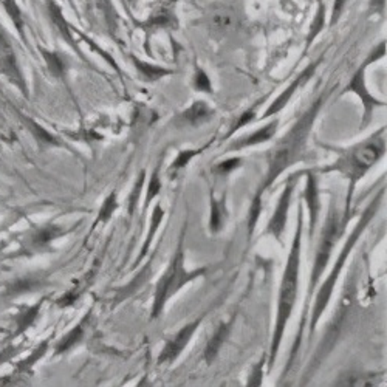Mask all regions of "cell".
Instances as JSON below:
<instances>
[{
  "label": "cell",
  "mask_w": 387,
  "mask_h": 387,
  "mask_svg": "<svg viewBox=\"0 0 387 387\" xmlns=\"http://www.w3.org/2000/svg\"><path fill=\"white\" fill-rule=\"evenodd\" d=\"M211 217H209V231L213 234H218L223 228V220H225V208L223 202H220L211 191Z\"/></svg>",
  "instance_id": "obj_29"
},
{
  "label": "cell",
  "mask_w": 387,
  "mask_h": 387,
  "mask_svg": "<svg viewBox=\"0 0 387 387\" xmlns=\"http://www.w3.org/2000/svg\"><path fill=\"white\" fill-rule=\"evenodd\" d=\"M144 180H146V172L141 171L140 175H138L136 183L134 185L132 192H130V197H129V209H127V213H129L130 217L134 216V213L136 211V206H138V202H140L141 191H143V186H144Z\"/></svg>",
  "instance_id": "obj_37"
},
{
  "label": "cell",
  "mask_w": 387,
  "mask_h": 387,
  "mask_svg": "<svg viewBox=\"0 0 387 387\" xmlns=\"http://www.w3.org/2000/svg\"><path fill=\"white\" fill-rule=\"evenodd\" d=\"M127 2H129V3H132V5H135V3H136V0H127Z\"/></svg>",
  "instance_id": "obj_46"
},
{
  "label": "cell",
  "mask_w": 387,
  "mask_h": 387,
  "mask_svg": "<svg viewBox=\"0 0 387 387\" xmlns=\"http://www.w3.org/2000/svg\"><path fill=\"white\" fill-rule=\"evenodd\" d=\"M150 265H152V260L149 262L148 265H146L140 273L136 274V277H134V281L127 283L126 287H122L120 288L118 291V296L115 297V304H120L122 302L124 299L129 297L132 293H135V291H138V288H140L144 282H148L149 281V276H150Z\"/></svg>",
  "instance_id": "obj_28"
},
{
  "label": "cell",
  "mask_w": 387,
  "mask_h": 387,
  "mask_svg": "<svg viewBox=\"0 0 387 387\" xmlns=\"http://www.w3.org/2000/svg\"><path fill=\"white\" fill-rule=\"evenodd\" d=\"M178 20L171 5H160L158 8L150 13V16L143 22V28L146 31L155 30H171L177 28Z\"/></svg>",
  "instance_id": "obj_18"
},
{
  "label": "cell",
  "mask_w": 387,
  "mask_h": 387,
  "mask_svg": "<svg viewBox=\"0 0 387 387\" xmlns=\"http://www.w3.org/2000/svg\"><path fill=\"white\" fill-rule=\"evenodd\" d=\"M302 232H304V204L301 202L297 206V226L293 236V242H291V246H290L287 265L282 274L279 295H277L273 338H272V346H269V356L267 360V366L269 372H272L274 367L282 339L286 337L287 325L290 323L291 315H293V310L297 302L299 274H301Z\"/></svg>",
  "instance_id": "obj_3"
},
{
  "label": "cell",
  "mask_w": 387,
  "mask_h": 387,
  "mask_svg": "<svg viewBox=\"0 0 387 387\" xmlns=\"http://www.w3.org/2000/svg\"><path fill=\"white\" fill-rule=\"evenodd\" d=\"M265 366H267V355L262 356V360L255 364L253 370L250 372V377H248V381H246L248 387H255L262 384V377H264Z\"/></svg>",
  "instance_id": "obj_41"
},
{
  "label": "cell",
  "mask_w": 387,
  "mask_h": 387,
  "mask_svg": "<svg viewBox=\"0 0 387 387\" xmlns=\"http://www.w3.org/2000/svg\"><path fill=\"white\" fill-rule=\"evenodd\" d=\"M231 332H232V319L223 321V323L217 325L216 332L213 333V337L209 338V341L206 342V346H204V350H203V360L208 364V366H211V364L217 360V356H218V353H220V350L225 346V342L228 341Z\"/></svg>",
  "instance_id": "obj_16"
},
{
  "label": "cell",
  "mask_w": 387,
  "mask_h": 387,
  "mask_svg": "<svg viewBox=\"0 0 387 387\" xmlns=\"http://www.w3.org/2000/svg\"><path fill=\"white\" fill-rule=\"evenodd\" d=\"M321 62H323V59H316V61H313L310 65H307V67L299 73V75L293 79V81H291L288 84V87L286 90H283L279 97H277L272 104H269V107L267 108V111L264 112V115L260 116V120H267V118H272V116L277 115L279 112H282L283 108L287 107V104L290 102V99L293 98V94L297 92L299 87H301L304 83L309 81V79L315 75V71L316 69L321 65Z\"/></svg>",
  "instance_id": "obj_13"
},
{
  "label": "cell",
  "mask_w": 387,
  "mask_h": 387,
  "mask_svg": "<svg viewBox=\"0 0 387 387\" xmlns=\"http://www.w3.org/2000/svg\"><path fill=\"white\" fill-rule=\"evenodd\" d=\"M325 16H327L325 3H324V2H321L319 6H318V10H316L315 17H313L311 24H310L309 34H307V39H305V51L313 45V42H315L318 36H319L321 33H323L324 27H325Z\"/></svg>",
  "instance_id": "obj_27"
},
{
  "label": "cell",
  "mask_w": 387,
  "mask_h": 387,
  "mask_svg": "<svg viewBox=\"0 0 387 387\" xmlns=\"http://www.w3.org/2000/svg\"><path fill=\"white\" fill-rule=\"evenodd\" d=\"M384 56H386V41L379 42L378 45L370 51L369 56L363 61V64L360 65V67L356 69V71L353 73L352 78L349 79V83L344 87V90L341 92V94L353 93L361 99L363 120H361L360 130H364V129H367L370 126L372 120H374V112H375L377 107H386V101L378 99L370 93L369 87H367V81H366L367 67H370L372 64L378 62L379 59H383Z\"/></svg>",
  "instance_id": "obj_8"
},
{
  "label": "cell",
  "mask_w": 387,
  "mask_h": 387,
  "mask_svg": "<svg viewBox=\"0 0 387 387\" xmlns=\"http://www.w3.org/2000/svg\"><path fill=\"white\" fill-rule=\"evenodd\" d=\"M0 75L16 87L20 93H24L25 98H28V85L24 71L20 69L13 43L2 25H0Z\"/></svg>",
  "instance_id": "obj_9"
},
{
  "label": "cell",
  "mask_w": 387,
  "mask_h": 387,
  "mask_svg": "<svg viewBox=\"0 0 387 387\" xmlns=\"http://www.w3.org/2000/svg\"><path fill=\"white\" fill-rule=\"evenodd\" d=\"M203 318L204 315L197 318L195 321H191V323L186 324L185 327H181L172 338L166 341L164 347L162 349V353H160V356L157 358L158 366H171V364H174L178 360L181 353H183L186 347L189 346V342H191V339L194 338L197 330L200 328Z\"/></svg>",
  "instance_id": "obj_11"
},
{
  "label": "cell",
  "mask_w": 387,
  "mask_h": 387,
  "mask_svg": "<svg viewBox=\"0 0 387 387\" xmlns=\"http://www.w3.org/2000/svg\"><path fill=\"white\" fill-rule=\"evenodd\" d=\"M41 53L43 61L47 64V69L51 73V76H55L57 79H62L67 73V62H65L64 56L57 51H50L45 48H41Z\"/></svg>",
  "instance_id": "obj_26"
},
{
  "label": "cell",
  "mask_w": 387,
  "mask_h": 387,
  "mask_svg": "<svg viewBox=\"0 0 387 387\" xmlns=\"http://www.w3.org/2000/svg\"><path fill=\"white\" fill-rule=\"evenodd\" d=\"M41 305H42V302H38L36 305L28 307L27 310L19 313V315L16 316V335L24 333L27 328H30L33 325L36 318H38V315H39Z\"/></svg>",
  "instance_id": "obj_33"
},
{
  "label": "cell",
  "mask_w": 387,
  "mask_h": 387,
  "mask_svg": "<svg viewBox=\"0 0 387 387\" xmlns=\"http://www.w3.org/2000/svg\"><path fill=\"white\" fill-rule=\"evenodd\" d=\"M118 192L113 191L108 194L106 199H104V203H102V206L99 209V214H98V218H97V222H94V226L102 223V225H106L111 222V218L112 216L115 214V211L118 209Z\"/></svg>",
  "instance_id": "obj_31"
},
{
  "label": "cell",
  "mask_w": 387,
  "mask_h": 387,
  "mask_svg": "<svg viewBox=\"0 0 387 387\" xmlns=\"http://www.w3.org/2000/svg\"><path fill=\"white\" fill-rule=\"evenodd\" d=\"M97 5H98V8L102 14V17H104V20H106V25L108 28V31H111L112 34H115L116 30H118L120 16H118V13H116L113 2H112V0H97Z\"/></svg>",
  "instance_id": "obj_30"
},
{
  "label": "cell",
  "mask_w": 387,
  "mask_h": 387,
  "mask_svg": "<svg viewBox=\"0 0 387 387\" xmlns=\"http://www.w3.org/2000/svg\"><path fill=\"white\" fill-rule=\"evenodd\" d=\"M353 214H355V211H352V213H342L341 214L335 199L330 202V208H328V213L325 216L323 231H321L319 244L316 246L315 259H313V265H311V272H310V281H309V287H307V295H305V302H304L301 323H299L295 344H293V347H291L290 358L287 361V366H286V370H283V374H287V372L291 369V366H293L295 358L297 355V350H299V347H301L302 339H304L307 318H309V309H310V304L313 301V296H315V291L319 286L321 277L324 276L328 262H330L335 246L338 245L339 239L344 236L347 225L353 218Z\"/></svg>",
  "instance_id": "obj_2"
},
{
  "label": "cell",
  "mask_w": 387,
  "mask_h": 387,
  "mask_svg": "<svg viewBox=\"0 0 387 387\" xmlns=\"http://www.w3.org/2000/svg\"><path fill=\"white\" fill-rule=\"evenodd\" d=\"M384 194H386V188L383 186L379 191L377 192V195L374 197V200H372L367 208L363 211V214L360 216V220H358L356 226L353 228V231L350 232L344 246H342V250L339 253V255L337 258V260H335V265L332 268L330 274H328L325 277V281L321 283L319 287V291L316 293V296H313V299H315V302H313V307H311V313H310V323H309V339L311 341V338L315 337L316 333V328H318V324H319V319L323 318L324 311L327 310L328 304H330V299H332V295L335 288H337V283H338V279L341 276V272L342 268H344V265L347 264V259L350 258V254H352L355 245L358 244V240L361 239L363 232L366 231V228H369L370 222L374 220V217L377 216L379 206H381L383 203V199H384Z\"/></svg>",
  "instance_id": "obj_5"
},
{
  "label": "cell",
  "mask_w": 387,
  "mask_h": 387,
  "mask_svg": "<svg viewBox=\"0 0 387 387\" xmlns=\"http://www.w3.org/2000/svg\"><path fill=\"white\" fill-rule=\"evenodd\" d=\"M194 89L197 92L202 93H213V83H211V78L208 76V73L204 71L202 67L195 69V75H194Z\"/></svg>",
  "instance_id": "obj_38"
},
{
  "label": "cell",
  "mask_w": 387,
  "mask_h": 387,
  "mask_svg": "<svg viewBox=\"0 0 387 387\" xmlns=\"http://www.w3.org/2000/svg\"><path fill=\"white\" fill-rule=\"evenodd\" d=\"M325 102V93L321 94L311 102L310 107L291 124V127L283 134L279 140L274 143L272 149L267 152V172L262 177L260 183L255 189V194L248 211V236L253 237L255 226L262 214V199L264 194L272 189L274 181L286 172L288 167L297 164L305 158L307 144H309L310 135L315 121L323 111Z\"/></svg>",
  "instance_id": "obj_1"
},
{
  "label": "cell",
  "mask_w": 387,
  "mask_h": 387,
  "mask_svg": "<svg viewBox=\"0 0 387 387\" xmlns=\"http://www.w3.org/2000/svg\"><path fill=\"white\" fill-rule=\"evenodd\" d=\"M130 61L134 62L138 75H140V78L146 83H157V81H160V79L174 75V70L162 67V65H155V64H149L146 61H141L140 57H136L134 55L130 56Z\"/></svg>",
  "instance_id": "obj_20"
},
{
  "label": "cell",
  "mask_w": 387,
  "mask_h": 387,
  "mask_svg": "<svg viewBox=\"0 0 387 387\" xmlns=\"http://www.w3.org/2000/svg\"><path fill=\"white\" fill-rule=\"evenodd\" d=\"M185 236H186V225L178 240L177 250H175L171 264L167 265L166 272L160 277V281L155 287V293H153L152 302V319H157L162 315L164 307L171 297H174L178 291L186 287L189 282H192L199 277L204 276L206 268H197L192 272H188L185 265Z\"/></svg>",
  "instance_id": "obj_6"
},
{
  "label": "cell",
  "mask_w": 387,
  "mask_h": 387,
  "mask_svg": "<svg viewBox=\"0 0 387 387\" xmlns=\"http://www.w3.org/2000/svg\"><path fill=\"white\" fill-rule=\"evenodd\" d=\"M41 282L38 279H33V277H24V279H19L10 286V295L16 296L22 293H28V291H33L36 288H39Z\"/></svg>",
  "instance_id": "obj_36"
},
{
  "label": "cell",
  "mask_w": 387,
  "mask_h": 387,
  "mask_svg": "<svg viewBox=\"0 0 387 387\" xmlns=\"http://www.w3.org/2000/svg\"><path fill=\"white\" fill-rule=\"evenodd\" d=\"M297 177H299V172L291 175V177L288 178V181L286 183V188H283V191L279 197V200H277V204L273 211V216L269 217V220L267 223L265 234H269L276 240V242H279V244L282 242L283 234H286V230H287L288 213H290L291 199H293L295 188L297 185Z\"/></svg>",
  "instance_id": "obj_10"
},
{
  "label": "cell",
  "mask_w": 387,
  "mask_h": 387,
  "mask_svg": "<svg viewBox=\"0 0 387 387\" xmlns=\"http://www.w3.org/2000/svg\"><path fill=\"white\" fill-rule=\"evenodd\" d=\"M347 0H333V8H332V17H330V27H335L339 22L342 13L346 10Z\"/></svg>",
  "instance_id": "obj_43"
},
{
  "label": "cell",
  "mask_w": 387,
  "mask_h": 387,
  "mask_svg": "<svg viewBox=\"0 0 387 387\" xmlns=\"http://www.w3.org/2000/svg\"><path fill=\"white\" fill-rule=\"evenodd\" d=\"M305 175V189H304V202L309 211V240L313 242L316 234L319 213H321V194H319V183L318 175L315 169L301 171Z\"/></svg>",
  "instance_id": "obj_12"
},
{
  "label": "cell",
  "mask_w": 387,
  "mask_h": 387,
  "mask_svg": "<svg viewBox=\"0 0 387 387\" xmlns=\"http://www.w3.org/2000/svg\"><path fill=\"white\" fill-rule=\"evenodd\" d=\"M47 11H48V17L51 20V24H53L56 28V31L62 36V39L67 42L69 45L75 48L76 53H79V48L71 34V25L69 24L67 19H65L61 6L57 5L55 0H47Z\"/></svg>",
  "instance_id": "obj_19"
},
{
  "label": "cell",
  "mask_w": 387,
  "mask_h": 387,
  "mask_svg": "<svg viewBox=\"0 0 387 387\" xmlns=\"http://www.w3.org/2000/svg\"><path fill=\"white\" fill-rule=\"evenodd\" d=\"M24 120H25L27 127L31 130V134L36 136V140H38V143L47 144V146H59V141H57L56 138L53 135H51L50 132H47V130L43 129L42 126H39L38 122L33 121L31 118H24Z\"/></svg>",
  "instance_id": "obj_34"
},
{
  "label": "cell",
  "mask_w": 387,
  "mask_h": 387,
  "mask_svg": "<svg viewBox=\"0 0 387 387\" xmlns=\"http://www.w3.org/2000/svg\"><path fill=\"white\" fill-rule=\"evenodd\" d=\"M64 234L65 231L62 226H56V225L42 226V228L36 230L31 234V237L28 239V245H30V248H33V250H43V248H47L55 239L61 237Z\"/></svg>",
  "instance_id": "obj_21"
},
{
  "label": "cell",
  "mask_w": 387,
  "mask_h": 387,
  "mask_svg": "<svg viewBox=\"0 0 387 387\" xmlns=\"http://www.w3.org/2000/svg\"><path fill=\"white\" fill-rule=\"evenodd\" d=\"M208 25L211 33L217 38H223L239 25V14L234 6L218 3L208 14Z\"/></svg>",
  "instance_id": "obj_14"
},
{
  "label": "cell",
  "mask_w": 387,
  "mask_h": 387,
  "mask_svg": "<svg viewBox=\"0 0 387 387\" xmlns=\"http://www.w3.org/2000/svg\"><path fill=\"white\" fill-rule=\"evenodd\" d=\"M0 248H2V246H0Z\"/></svg>",
  "instance_id": "obj_48"
},
{
  "label": "cell",
  "mask_w": 387,
  "mask_h": 387,
  "mask_svg": "<svg viewBox=\"0 0 387 387\" xmlns=\"http://www.w3.org/2000/svg\"><path fill=\"white\" fill-rule=\"evenodd\" d=\"M73 28V27H71ZM73 30H75V28H73ZM79 36H81V38H83V41H85V43H87V45H89L93 51H97V53L102 57V59H104L107 64H111V67L115 70V71H118L120 73V75H121V70H120V67H118V64H116L115 62V59H113V57L111 56V55H108L107 53V51H104V50H102L99 45H97V43H94L90 38H89V36H85V34H83L81 31H79V30H75Z\"/></svg>",
  "instance_id": "obj_39"
},
{
  "label": "cell",
  "mask_w": 387,
  "mask_h": 387,
  "mask_svg": "<svg viewBox=\"0 0 387 387\" xmlns=\"http://www.w3.org/2000/svg\"><path fill=\"white\" fill-rule=\"evenodd\" d=\"M356 295H358V267L355 262L352 269L349 272L346 286L342 287L338 305L337 309H335V315L330 321V324H328L325 328L323 342H321V346L318 347V353L315 356V361L311 363L310 372L315 370L318 364L332 352L335 346H337V342L339 341V337L342 333V327H344L346 321L349 318V313L352 310V307L356 301Z\"/></svg>",
  "instance_id": "obj_7"
},
{
  "label": "cell",
  "mask_w": 387,
  "mask_h": 387,
  "mask_svg": "<svg viewBox=\"0 0 387 387\" xmlns=\"http://www.w3.org/2000/svg\"><path fill=\"white\" fill-rule=\"evenodd\" d=\"M2 3H3L5 11L8 13L10 19L13 20L14 27H16L17 33L20 34V38L24 39V42H27L25 41V22H24V16H22L19 5L16 3V0H2Z\"/></svg>",
  "instance_id": "obj_32"
},
{
  "label": "cell",
  "mask_w": 387,
  "mask_h": 387,
  "mask_svg": "<svg viewBox=\"0 0 387 387\" xmlns=\"http://www.w3.org/2000/svg\"><path fill=\"white\" fill-rule=\"evenodd\" d=\"M279 122H281L279 118H274L269 122H267L265 126H262L260 129L254 130V132L248 134L246 136H240L237 140H232L228 148L225 149V152H239V150L254 148V146L272 141L277 134V129H279Z\"/></svg>",
  "instance_id": "obj_15"
},
{
  "label": "cell",
  "mask_w": 387,
  "mask_h": 387,
  "mask_svg": "<svg viewBox=\"0 0 387 387\" xmlns=\"http://www.w3.org/2000/svg\"><path fill=\"white\" fill-rule=\"evenodd\" d=\"M162 164H163V157L158 162V164L153 167V171L150 174L149 185H148V189H146V199H144V203H143V216H146V213H148V209L150 206V203L153 202V199H157V197L160 195V192H162V189H163Z\"/></svg>",
  "instance_id": "obj_24"
},
{
  "label": "cell",
  "mask_w": 387,
  "mask_h": 387,
  "mask_svg": "<svg viewBox=\"0 0 387 387\" xmlns=\"http://www.w3.org/2000/svg\"><path fill=\"white\" fill-rule=\"evenodd\" d=\"M213 144V143H206L204 146H202V148L199 149H185V150H180L177 153V157H175V160L172 162V164L169 166V171H167V174H169V177H177V174L180 171H183L186 169V166L191 163V160L195 158V157H199L200 153H203L204 150H206L209 146Z\"/></svg>",
  "instance_id": "obj_25"
},
{
  "label": "cell",
  "mask_w": 387,
  "mask_h": 387,
  "mask_svg": "<svg viewBox=\"0 0 387 387\" xmlns=\"http://www.w3.org/2000/svg\"><path fill=\"white\" fill-rule=\"evenodd\" d=\"M384 6H386V0H372L370 2V10L378 14H381L384 11Z\"/></svg>",
  "instance_id": "obj_45"
},
{
  "label": "cell",
  "mask_w": 387,
  "mask_h": 387,
  "mask_svg": "<svg viewBox=\"0 0 387 387\" xmlns=\"http://www.w3.org/2000/svg\"><path fill=\"white\" fill-rule=\"evenodd\" d=\"M213 116H214V108L211 107L209 102L199 99V101H194L186 111H183L178 115V121L183 124V126L199 127L202 124L213 120Z\"/></svg>",
  "instance_id": "obj_17"
},
{
  "label": "cell",
  "mask_w": 387,
  "mask_h": 387,
  "mask_svg": "<svg viewBox=\"0 0 387 387\" xmlns=\"http://www.w3.org/2000/svg\"><path fill=\"white\" fill-rule=\"evenodd\" d=\"M163 217H164V209L162 206V203H157L155 208H153L152 217H150V225H149L148 237H146V240H144V244H143L141 250H140V254H138V258H136L135 264H134V268L140 265L141 262L144 260L146 255L149 254V250H150V246H152L153 239H155V234H157V231L160 228V225H162V222H163Z\"/></svg>",
  "instance_id": "obj_22"
},
{
  "label": "cell",
  "mask_w": 387,
  "mask_h": 387,
  "mask_svg": "<svg viewBox=\"0 0 387 387\" xmlns=\"http://www.w3.org/2000/svg\"><path fill=\"white\" fill-rule=\"evenodd\" d=\"M79 297V293H75V291H69V293H65L64 297L57 299V305L59 307H69L71 304H75L76 299Z\"/></svg>",
  "instance_id": "obj_44"
},
{
  "label": "cell",
  "mask_w": 387,
  "mask_h": 387,
  "mask_svg": "<svg viewBox=\"0 0 387 387\" xmlns=\"http://www.w3.org/2000/svg\"><path fill=\"white\" fill-rule=\"evenodd\" d=\"M87 319H89V316H85V319H83L81 323L73 327V330H70L67 335H64V337L59 339V342H57L56 349H55L56 355H62V353L70 352L71 349H75L79 344V342L84 339Z\"/></svg>",
  "instance_id": "obj_23"
},
{
  "label": "cell",
  "mask_w": 387,
  "mask_h": 387,
  "mask_svg": "<svg viewBox=\"0 0 387 387\" xmlns=\"http://www.w3.org/2000/svg\"><path fill=\"white\" fill-rule=\"evenodd\" d=\"M47 349H48V342H42V344L39 346V349L36 350L34 353H31L30 356L27 358L25 361H22V363H20V366H19L20 370H28V369H31V367L34 366V364L41 360L42 355H43V352H47Z\"/></svg>",
  "instance_id": "obj_42"
},
{
  "label": "cell",
  "mask_w": 387,
  "mask_h": 387,
  "mask_svg": "<svg viewBox=\"0 0 387 387\" xmlns=\"http://www.w3.org/2000/svg\"><path fill=\"white\" fill-rule=\"evenodd\" d=\"M242 163H244L242 157H232V158L225 160V162H222V163H217L213 167V171L217 175H226V174H231L232 171L239 169V167L242 166Z\"/></svg>",
  "instance_id": "obj_40"
},
{
  "label": "cell",
  "mask_w": 387,
  "mask_h": 387,
  "mask_svg": "<svg viewBox=\"0 0 387 387\" xmlns=\"http://www.w3.org/2000/svg\"><path fill=\"white\" fill-rule=\"evenodd\" d=\"M255 118H258V113H255V107L248 108V111H245L244 113H240L237 116V120L234 121V124H232V126L230 127L228 134H226V136H225V140H228V138H231L232 134H236L237 130H240L242 127L248 126V124H251Z\"/></svg>",
  "instance_id": "obj_35"
},
{
  "label": "cell",
  "mask_w": 387,
  "mask_h": 387,
  "mask_svg": "<svg viewBox=\"0 0 387 387\" xmlns=\"http://www.w3.org/2000/svg\"><path fill=\"white\" fill-rule=\"evenodd\" d=\"M337 162L328 164L316 172H339L349 180V189L346 195L344 213L353 211V195L356 185L360 183L372 167H374L386 153V127L378 129L367 140L358 143L352 148L338 149Z\"/></svg>",
  "instance_id": "obj_4"
},
{
  "label": "cell",
  "mask_w": 387,
  "mask_h": 387,
  "mask_svg": "<svg viewBox=\"0 0 387 387\" xmlns=\"http://www.w3.org/2000/svg\"><path fill=\"white\" fill-rule=\"evenodd\" d=\"M67 2H71V0H67Z\"/></svg>",
  "instance_id": "obj_47"
}]
</instances>
